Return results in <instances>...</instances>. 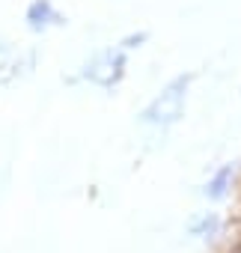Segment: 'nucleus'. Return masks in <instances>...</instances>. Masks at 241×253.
Masks as SVG:
<instances>
[{
	"label": "nucleus",
	"instance_id": "39448f33",
	"mask_svg": "<svg viewBox=\"0 0 241 253\" xmlns=\"http://www.w3.org/2000/svg\"><path fill=\"white\" fill-rule=\"evenodd\" d=\"M24 21H27V27L33 33H45L51 27L66 24V18L57 12V6L51 3V0H33V3L27 6V12H24Z\"/></svg>",
	"mask_w": 241,
	"mask_h": 253
},
{
	"label": "nucleus",
	"instance_id": "6e6552de",
	"mask_svg": "<svg viewBox=\"0 0 241 253\" xmlns=\"http://www.w3.org/2000/svg\"><path fill=\"white\" fill-rule=\"evenodd\" d=\"M235 229H238V232H241V211H238V214H235Z\"/></svg>",
	"mask_w": 241,
	"mask_h": 253
},
{
	"label": "nucleus",
	"instance_id": "20e7f679",
	"mask_svg": "<svg viewBox=\"0 0 241 253\" xmlns=\"http://www.w3.org/2000/svg\"><path fill=\"white\" fill-rule=\"evenodd\" d=\"M185 232H188L191 238H197V241H205V244L217 247V244L223 241V235H229V220H226L220 211L205 209V211H197V214L188 217Z\"/></svg>",
	"mask_w": 241,
	"mask_h": 253
},
{
	"label": "nucleus",
	"instance_id": "0eeeda50",
	"mask_svg": "<svg viewBox=\"0 0 241 253\" xmlns=\"http://www.w3.org/2000/svg\"><path fill=\"white\" fill-rule=\"evenodd\" d=\"M217 253H241V232L235 229L232 238H223V241L217 244Z\"/></svg>",
	"mask_w": 241,
	"mask_h": 253
},
{
	"label": "nucleus",
	"instance_id": "7ed1b4c3",
	"mask_svg": "<svg viewBox=\"0 0 241 253\" xmlns=\"http://www.w3.org/2000/svg\"><path fill=\"white\" fill-rule=\"evenodd\" d=\"M238 182H241V167L235 161H226V164H217L208 173V179L202 182L200 194H202V200H208L211 206H217V203H226L238 191Z\"/></svg>",
	"mask_w": 241,
	"mask_h": 253
},
{
	"label": "nucleus",
	"instance_id": "423d86ee",
	"mask_svg": "<svg viewBox=\"0 0 241 253\" xmlns=\"http://www.w3.org/2000/svg\"><path fill=\"white\" fill-rule=\"evenodd\" d=\"M146 39H149V33L146 30H137V33H128L122 42H119V48H122V51H134V48L146 45Z\"/></svg>",
	"mask_w": 241,
	"mask_h": 253
},
{
	"label": "nucleus",
	"instance_id": "f03ea898",
	"mask_svg": "<svg viewBox=\"0 0 241 253\" xmlns=\"http://www.w3.org/2000/svg\"><path fill=\"white\" fill-rule=\"evenodd\" d=\"M125 69H128V51H122L119 45H110V48H101L95 51L83 69H80V78L101 86V89H113L119 81L125 78Z\"/></svg>",
	"mask_w": 241,
	"mask_h": 253
},
{
	"label": "nucleus",
	"instance_id": "1a4fd4ad",
	"mask_svg": "<svg viewBox=\"0 0 241 253\" xmlns=\"http://www.w3.org/2000/svg\"><path fill=\"white\" fill-rule=\"evenodd\" d=\"M235 197H238V211H241V182H238V191H235Z\"/></svg>",
	"mask_w": 241,
	"mask_h": 253
},
{
	"label": "nucleus",
	"instance_id": "f257e3e1",
	"mask_svg": "<svg viewBox=\"0 0 241 253\" xmlns=\"http://www.w3.org/2000/svg\"><path fill=\"white\" fill-rule=\"evenodd\" d=\"M191 84H194V72H182V75L170 78L152 95V101L140 110V122L149 125V128H161V131L182 122L185 107H188V95H191Z\"/></svg>",
	"mask_w": 241,
	"mask_h": 253
}]
</instances>
